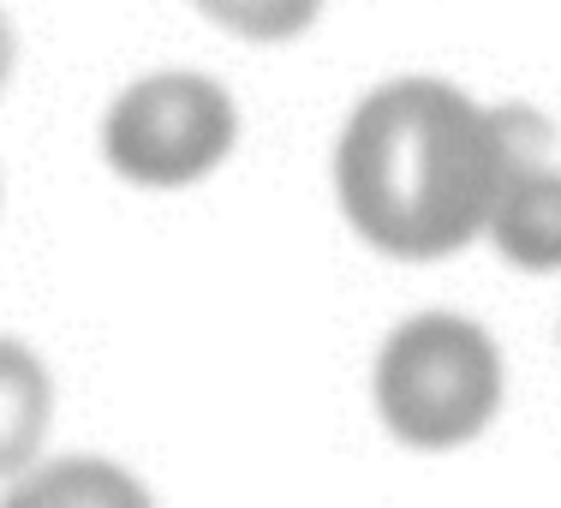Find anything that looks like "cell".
Segmentation results:
<instances>
[{
  "instance_id": "obj_3",
  "label": "cell",
  "mask_w": 561,
  "mask_h": 508,
  "mask_svg": "<svg viewBox=\"0 0 561 508\" xmlns=\"http://www.w3.org/2000/svg\"><path fill=\"white\" fill-rule=\"evenodd\" d=\"M233 102L197 72H156L108 109L102 150L131 185H192L233 150Z\"/></svg>"
},
{
  "instance_id": "obj_4",
  "label": "cell",
  "mask_w": 561,
  "mask_h": 508,
  "mask_svg": "<svg viewBox=\"0 0 561 508\" xmlns=\"http://www.w3.org/2000/svg\"><path fill=\"white\" fill-rule=\"evenodd\" d=\"M490 239L519 270H561V168L526 156L507 173L496 210H490Z\"/></svg>"
},
{
  "instance_id": "obj_6",
  "label": "cell",
  "mask_w": 561,
  "mask_h": 508,
  "mask_svg": "<svg viewBox=\"0 0 561 508\" xmlns=\"http://www.w3.org/2000/svg\"><path fill=\"white\" fill-rule=\"evenodd\" d=\"M48 413H55L48 371L19 341H0V478H19L36 466V449L48 437Z\"/></svg>"
},
{
  "instance_id": "obj_8",
  "label": "cell",
  "mask_w": 561,
  "mask_h": 508,
  "mask_svg": "<svg viewBox=\"0 0 561 508\" xmlns=\"http://www.w3.org/2000/svg\"><path fill=\"white\" fill-rule=\"evenodd\" d=\"M7 72H12V31H7V19H0V84H7Z\"/></svg>"
},
{
  "instance_id": "obj_1",
  "label": "cell",
  "mask_w": 561,
  "mask_h": 508,
  "mask_svg": "<svg viewBox=\"0 0 561 508\" xmlns=\"http://www.w3.org/2000/svg\"><path fill=\"white\" fill-rule=\"evenodd\" d=\"M526 156H543L531 114L478 109L443 78H394L346 120L335 192L377 251L448 258L490 234V210Z\"/></svg>"
},
{
  "instance_id": "obj_5",
  "label": "cell",
  "mask_w": 561,
  "mask_h": 508,
  "mask_svg": "<svg viewBox=\"0 0 561 508\" xmlns=\"http://www.w3.org/2000/svg\"><path fill=\"white\" fill-rule=\"evenodd\" d=\"M0 508H156V503L126 466L96 461V454H66V461H36L31 473H19Z\"/></svg>"
},
{
  "instance_id": "obj_2",
  "label": "cell",
  "mask_w": 561,
  "mask_h": 508,
  "mask_svg": "<svg viewBox=\"0 0 561 508\" xmlns=\"http://www.w3.org/2000/svg\"><path fill=\"white\" fill-rule=\"evenodd\" d=\"M370 390L382 425L407 449H460L502 407V353L478 324L431 312L382 341Z\"/></svg>"
},
{
  "instance_id": "obj_7",
  "label": "cell",
  "mask_w": 561,
  "mask_h": 508,
  "mask_svg": "<svg viewBox=\"0 0 561 508\" xmlns=\"http://www.w3.org/2000/svg\"><path fill=\"white\" fill-rule=\"evenodd\" d=\"M197 7L216 24H227V31L251 36V43H287V36H299L317 19L323 0H197Z\"/></svg>"
}]
</instances>
